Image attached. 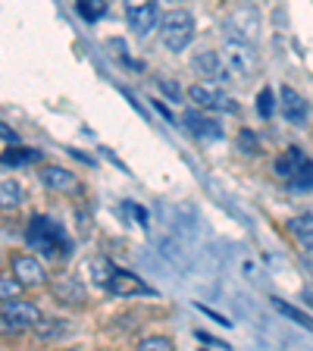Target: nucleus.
<instances>
[{
	"label": "nucleus",
	"mask_w": 313,
	"mask_h": 351,
	"mask_svg": "<svg viewBox=\"0 0 313 351\" xmlns=\"http://www.w3.org/2000/svg\"><path fill=\"white\" fill-rule=\"evenodd\" d=\"M29 245L38 254L47 257V261H66V257L73 254L69 235H66L51 217H44V213H35V217L29 219Z\"/></svg>",
	"instance_id": "obj_1"
},
{
	"label": "nucleus",
	"mask_w": 313,
	"mask_h": 351,
	"mask_svg": "<svg viewBox=\"0 0 313 351\" xmlns=\"http://www.w3.org/2000/svg\"><path fill=\"white\" fill-rule=\"evenodd\" d=\"M195 38V16L188 10H169L160 19V41L166 44L173 53L185 51Z\"/></svg>",
	"instance_id": "obj_2"
},
{
	"label": "nucleus",
	"mask_w": 313,
	"mask_h": 351,
	"mask_svg": "<svg viewBox=\"0 0 313 351\" xmlns=\"http://www.w3.org/2000/svg\"><path fill=\"white\" fill-rule=\"evenodd\" d=\"M41 320V311H38L35 301H10V304H0V332L3 336H19L25 329H35V323Z\"/></svg>",
	"instance_id": "obj_3"
},
{
	"label": "nucleus",
	"mask_w": 313,
	"mask_h": 351,
	"mask_svg": "<svg viewBox=\"0 0 313 351\" xmlns=\"http://www.w3.org/2000/svg\"><path fill=\"white\" fill-rule=\"evenodd\" d=\"M223 66H226V73L235 75V79H251V75L260 69V60H257L254 47L251 44H238V41H226L223 53H219Z\"/></svg>",
	"instance_id": "obj_4"
},
{
	"label": "nucleus",
	"mask_w": 313,
	"mask_h": 351,
	"mask_svg": "<svg viewBox=\"0 0 313 351\" xmlns=\"http://www.w3.org/2000/svg\"><path fill=\"white\" fill-rule=\"evenodd\" d=\"M223 29H226L229 41L251 44L257 38V32H260V13H257L254 7H248V3H245V7H235Z\"/></svg>",
	"instance_id": "obj_5"
},
{
	"label": "nucleus",
	"mask_w": 313,
	"mask_h": 351,
	"mask_svg": "<svg viewBox=\"0 0 313 351\" xmlns=\"http://www.w3.org/2000/svg\"><path fill=\"white\" fill-rule=\"evenodd\" d=\"M188 97H191V104H197L201 110H229V113L238 110L235 101H229V97L223 95V88L210 85V82H197V85H191Z\"/></svg>",
	"instance_id": "obj_6"
},
{
	"label": "nucleus",
	"mask_w": 313,
	"mask_h": 351,
	"mask_svg": "<svg viewBox=\"0 0 313 351\" xmlns=\"http://www.w3.org/2000/svg\"><path fill=\"white\" fill-rule=\"evenodd\" d=\"M10 267H13V279L22 285V289H25V285H44L47 282L44 267L32 254H13L10 257Z\"/></svg>",
	"instance_id": "obj_7"
},
{
	"label": "nucleus",
	"mask_w": 313,
	"mask_h": 351,
	"mask_svg": "<svg viewBox=\"0 0 313 351\" xmlns=\"http://www.w3.org/2000/svg\"><path fill=\"white\" fill-rule=\"evenodd\" d=\"M51 295L66 307H85L88 304V289L75 276H60L51 282Z\"/></svg>",
	"instance_id": "obj_8"
},
{
	"label": "nucleus",
	"mask_w": 313,
	"mask_h": 351,
	"mask_svg": "<svg viewBox=\"0 0 313 351\" xmlns=\"http://www.w3.org/2000/svg\"><path fill=\"white\" fill-rule=\"evenodd\" d=\"M41 182L47 185L51 191H60V195H75V191H82L79 185V176L69 173L66 167H41Z\"/></svg>",
	"instance_id": "obj_9"
},
{
	"label": "nucleus",
	"mask_w": 313,
	"mask_h": 351,
	"mask_svg": "<svg viewBox=\"0 0 313 351\" xmlns=\"http://www.w3.org/2000/svg\"><path fill=\"white\" fill-rule=\"evenodd\" d=\"M125 19H129V25L138 35H147L151 29H157V22H160V10H157V3H129L125 7Z\"/></svg>",
	"instance_id": "obj_10"
},
{
	"label": "nucleus",
	"mask_w": 313,
	"mask_h": 351,
	"mask_svg": "<svg viewBox=\"0 0 313 351\" xmlns=\"http://www.w3.org/2000/svg\"><path fill=\"white\" fill-rule=\"evenodd\" d=\"M279 110H282V117L288 119L292 125L307 123V113H310V110H307V101L298 95V91H295V88H288V85L279 91Z\"/></svg>",
	"instance_id": "obj_11"
},
{
	"label": "nucleus",
	"mask_w": 313,
	"mask_h": 351,
	"mask_svg": "<svg viewBox=\"0 0 313 351\" xmlns=\"http://www.w3.org/2000/svg\"><path fill=\"white\" fill-rule=\"evenodd\" d=\"M107 292L119 295V298H129V295H153V289L147 282H141L135 273L116 270L113 273V279H110V285H107Z\"/></svg>",
	"instance_id": "obj_12"
},
{
	"label": "nucleus",
	"mask_w": 313,
	"mask_h": 351,
	"mask_svg": "<svg viewBox=\"0 0 313 351\" xmlns=\"http://www.w3.org/2000/svg\"><path fill=\"white\" fill-rule=\"evenodd\" d=\"M195 69L204 79H210V85H219V82H229V73H226V66H223V60H219V53L207 51L201 53V57H195Z\"/></svg>",
	"instance_id": "obj_13"
},
{
	"label": "nucleus",
	"mask_w": 313,
	"mask_h": 351,
	"mask_svg": "<svg viewBox=\"0 0 313 351\" xmlns=\"http://www.w3.org/2000/svg\"><path fill=\"white\" fill-rule=\"evenodd\" d=\"M185 125L191 129L195 138H223L216 119L204 117V113H197V110H188V113H185Z\"/></svg>",
	"instance_id": "obj_14"
},
{
	"label": "nucleus",
	"mask_w": 313,
	"mask_h": 351,
	"mask_svg": "<svg viewBox=\"0 0 313 351\" xmlns=\"http://www.w3.org/2000/svg\"><path fill=\"white\" fill-rule=\"evenodd\" d=\"M307 160H310V157H307V154L301 151V147H288V151H285L282 157H279V160H276V167H273V173H276L279 179H285V182H288V179H292V176L298 173V169L304 167Z\"/></svg>",
	"instance_id": "obj_15"
},
{
	"label": "nucleus",
	"mask_w": 313,
	"mask_h": 351,
	"mask_svg": "<svg viewBox=\"0 0 313 351\" xmlns=\"http://www.w3.org/2000/svg\"><path fill=\"white\" fill-rule=\"evenodd\" d=\"M22 185L16 179H0V210L3 213H13L22 207Z\"/></svg>",
	"instance_id": "obj_16"
},
{
	"label": "nucleus",
	"mask_w": 313,
	"mask_h": 351,
	"mask_svg": "<svg viewBox=\"0 0 313 351\" xmlns=\"http://www.w3.org/2000/svg\"><path fill=\"white\" fill-rule=\"evenodd\" d=\"M66 332H69V323L57 320V317H41V320L35 323V336L41 339V342H53V339L66 336Z\"/></svg>",
	"instance_id": "obj_17"
},
{
	"label": "nucleus",
	"mask_w": 313,
	"mask_h": 351,
	"mask_svg": "<svg viewBox=\"0 0 313 351\" xmlns=\"http://www.w3.org/2000/svg\"><path fill=\"white\" fill-rule=\"evenodd\" d=\"M38 160H41V151H35V147H10V151L0 154L3 167H25V163H38Z\"/></svg>",
	"instance_id": "obj_18"
},
{
	"label": "nucleus",
	"mask_w": 313,
	"mask_h": 351,
	"mask_svg": "<svg viewBox=\"0 0 313 351\" xmlns=\"http://www.w3.org/2000/svg\"><path fill=\"white\" fill-rule=\"evenodd\" d=\"M285 185H288L295 195H307V191H313V160H307L304 167H301Z\"/></svg>",
	"instance_id": "obj_19"
},
{
	"label": "nucleus",
	"mask_w": 313,
	"mask_h": 351,
	"mask_svg": "<svg viewBox=\"0 0 313 351\" xmlns=\"http://www.w3.org/2000/svg\"><path fill=\"white\" fill-rule=\"evenodd\" d=\"M113 273H116V267H113L107 257H95V261H91V276H95L97 289H107L110 279H113Z\"/></svg>",
	"instance_id": "obj_20"
},
{
	"label": "nucleus",
	"mask_w": 313,
	"mask_h": 351,
	"mask_svg": "<svg viewBox=\"0 0 313 351\" xmlns=\"http://www.w3.org/2000/svg\"><path fill=\"white\" fill-rule=\"evenodd\" d=\"M288 229H292V232L298 235L301 241H307V245H310V241H313V213H304V217H295L292 223H288Z\"/></svg>",
	"instance_id": "obj_21"
},
{
	"label": "nucleus",
	"mask_w": 313,
	"mask_h": 351,
	"mask_svg": "<svg viewBox=\"0 0 313 351\" xmlns=\"http://www.w3.org/2000/svg\"><path fill=\"white\" fill-rule=\"evenodd\" d=\"M19 298H22V285L13 276L0 273V304H10V301H19Z\"/></svg>",
	"instance_id": "obj_22"
},
{
	"label": "nucleus",
	"mask_w": 313,
	"mask_h": 351,
	"mask_svg": "<svg viewBox=\"0 0 313 351\" xmlns=\"http://www.w3.org/2000/svg\"><path fill=\"white\" fill-rule=\"evenodd\" d=\"M273 304H276V311H279V314H285V317H288V320L301 323V326H307V329H310V332H313V320L304 314V311H295V307H292V304H285L282 298H273Z\"/></svg>",
	"instance_id": "obj_23"
},
{
	"label": "nucleus",
	"mask_w": 313,
	"mask_h": 351,
	"mask_svg": "<svg viewBox=\"0 0 313 351\" xmlns=\"http://www.w3.org/2000/svg\"><path fill=\"white\" fill-rule=\"evenodd\" d=\"M135 351H175V342L169 336H147L141 339Z\"/></svg>",
	"instance_id": "obj_24"
},
{
	"label": "nucleus",
	"mask_w": 313,
	"mask_h": 351,
	"mask_svg": "<svg viewBox=\"0 0 313 351\" xmlns=\"http://www.w3.org/2000/svg\"><path fill=\"white\" fill-rule=\"evenodd\" d=\"M75 10H79V16H82V19H88V22H97L103 13H107V7H103V3H97V0H79V3H75Z\"/></svg>",
	"instance_id": "obj_25"
},
{
	"label": "nucleus",
	"mask_w": 313,
	"mask_h": 351,
	"mask_svg": "<svg viewBox=\"0 0 313 351\" xmlns=\"http://www.w3.org/2000/svg\"><path fill=\"white\" fill-rule=\"evenodd\" d=\"M257 113H260L263 119L273 117V91H270V88H263L260 95H257Z\"/></svg>",
	"instance_id": "obj_26"
},
{
	"label": "nucleus",
	"mask_w": 313,
	"mask_h": 351,
	"mask_svg": "<svg viewBox=\"0 0 313 351\" xmlns=\"http://www.w3.org/2000/svg\"><path fill=\"white\" fill-rule=\"evenodd\" d=\"M238 147L245 154H257V135H254V132H248V129L241 132V135H238Z\"/></svg>",
	"instance_id": "obj_27"
},
{
	"label": "nucleus",
	"mask_w": 313,
	"mask_h": 351,
	"mask_svg": "<svg viewBox=\"0 0 313 351\" xmlns=\"http://www.w3.org/2000/svg\"><path fill=\"white\" fill-rule=\"evenodd\" d=\"M157 85H160V91H166L173 101H179V95H182V88L173 85V82H166V79H157Z\"/></svg>",
	"instance_id": "obj_28"
},
{
	"label": "nucleus",
	"mask_w": 313,
	"mask_h": 351,
	"mask_svg": "<svg viewBox=\"0 0 313 351\" xmlns=\"http://www.w3.org/2000/svg\"><path fill=\"white\" fill-rule=\"evenodd\" d=\"M195 336H197V342H207V345H216V348H226V342H219V339L207 336V332H201V329H197Z\"/></svg>",
	"instance_id": "obj_29"
},
{
	"label": "nucleus",
	"mask_w": 313,
	"mask_h": 351,
	"mask_svg": "<svg viewBox=\"0 0 313 351\" xmlns=\"http://www.w3.org/2000/svg\"><path fill=\"white\" fill-rule=\"evenodd\" d=\"M0 138H3V141H10V145H16V132L10 129L7 123H0Z\"/></svg>",
	"instance_id": "obj_30"
},
{
	"label": "nucleus",
	"mask_w": 313,
	"mask_h": 351,
	"mask_svg": "<svg viewBox=\"0 0 313 351\" xmlns=\"http://www.w3.org/2000/svg\"><path fill=\"white\" fill-rule=\"evenodd\" d=\"M304 301L313 307V285H307V289H304Z\"/></svg>",
	"instance_id": "obj_31"
},
{
	"label": "nucleus",
	"mask_w": 313,
	"mask_h": 351,
	"mask_svg": "<svg viewBox=\"0 0 313 351\" xmlns=\"http://www.w3.org/2000/svg\"><path fill=\"white\" fill-rule=\"evenodd\" d=\"M69 351H75V348H69Z\"/></svg>",
	"instance_id": "obj_32"
}]
</instances>
